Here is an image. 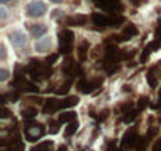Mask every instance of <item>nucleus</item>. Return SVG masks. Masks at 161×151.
<instances>
[{"label":"nucleus","instance_id":"obj_1","mask_svg":"<svg viewBox=\"0 0 161 151\" xmlns=\"http://www.w3.org/2000/svg\"><path fill=\"white\" fill-rule=\"evenodd\" d=\"M47 13V5L43 0H32L25 7V14L29 18H41Z\"/></svg>","mask_w":161,"mask_h":151},{"label":"nucleus","instance_id":"obj_2","mask_svg":"<svg viewBox=\"0 0 161 151\" xmlns=\"http://www.w3.org/2000/svg\"><path fill=\"white\" fill-rule=\"evenodd\" d=\"M8 38H10V43L14 47H18V49H21V47H24L27 44V35L22 30H13L8 35Z\"/></svg>","mask_w":161,"mask_h":151},{"label":"nucleus","instance_id":"obj_3","mask_svg":"<svg viewBox=\"0 0 161 151\" xmlns=\"http://www.w3.org/2000/svg\"><path fill=\"white\" fill-rule=\"evenodd\" d=\"M46 33H47V25H44V24H36L32 27V36L36 39L46 36Z\"/></svg>","mask_w":161,"mask_h":151},{"label":"nucleus","instance_id":"obj_4","mask_svg":"<svg viewBox=\"0 0 161 151\" xmlns=\"http://www.w3.org/2000/svg\"><path fill=\"white\" fill-rule=\"evenodd\" d=\"M49 47H51V38H49V36L40 38V39L36 41V44H35L36 52H46V50H49Z\"/></svg>","mask_w":161,"mask_h":151},{"label":"nucleus","instance_id":"obj_5","mask_svg":"<svg viewBox=\"0 0 161 151\" xmlns=\"http://www.w3.org/2000/svg\"><path fill=\"white\" fill-rule=\"evenodd\" d=\"M7 77H8V71L7 69H2V71H0V81H7Z\"/></svg>","mask_w":161,"mask_h":151},{"label":"nucleus","instance_id":"obj_6","mask_svg":"<svg viewBox=\"0 0 161 151\" xmlns=\"http://www.w3.org/2000/svg\"><path fill=\"white\" fill-rule=\"evenodd\" d=\"M52 3H60V2H63V0H51Z\"/></svg>","mask_w":161,"mask_h":151},{"label":"nucleus","instance_id":"obj_7","mask_svg":"<svg viewBox=\"0 0 161 151\" xmlns=\"http://www.w3.org/2000/svg\"><path fill=\"white\" fill-rule=\"evenodd\" d=\"M0 2H2V5H7V3L10 2V0H0Z\"/></svg>","mask_w":161,"mask_h":151}]
</instances>
